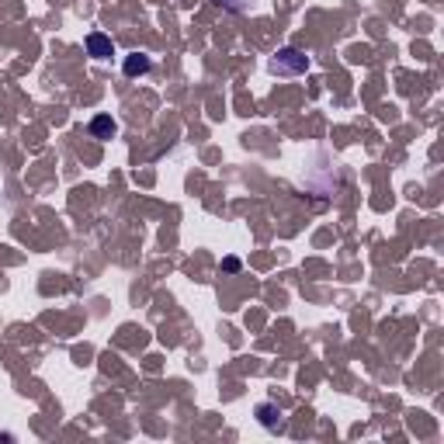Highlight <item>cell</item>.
<instances>
[{"instance_id":"obj_1","label":"cell","mask_w":444,"mask_h":444,"mask_svg":"<svg viewBox=\"0 0 444 444\" xmlns=\"http://www.w3.org/2000/svg\"><path fill=\"white\" fill-rule=\"evenodd\" d=\"M271 73H278V77H302L306 70H309V56L306 52H299V49H292V45H284L278 49L275 56H271Z\"/></svg>"},{"instance_id":"obj_2","label":"cell","mask_w":444,"mask_h":444,"mask_svg":"<svg viewBox=\"0 0 444 444\" xmlns=\"http://www.w3.org/2000/svg\"><path fill=\"white\" fill-rule=\"evenodd\" d=\"M87 52H90L94 59H112V56H115V45H112V39H108L104 32H90V35H87Z\"/></svg>"},{"instance_id":"obj_3","label":"cell","mask_w":444,"mask_h":444,"mask_svg":"<svg viewBox=\"0 0 444 444\" xmlns=\"http://www.w3.org/2000/svg\"><path fill=\"white\" fill-rule=\"evenodd\" d=\"M150 56H143V52H132V56H125V63H121V70H125V77H143V73H150Z\"/></svg>"},{"instance_id":"obj_4","label":"cell","mask_w":444,"mask_h":444,"mask_svg":"<svg viewBox=\"0 0 444 444\" xmlns=\"http://www.w3.org/2000/svg\"><path fill=\"white\" fill-rule=\"evenodd\" d=\"M115 132H119V125L108 119V115H97V119L90 121V136H94V139H112Z\"/></svg>"},{"instance_id":"obj_5","label":"cell","mask_w":444,"mask_h":444,"mask_svg":"<svg viewBox=\"0 0 444 444\" xmlns=\"http://www.w3.org/2000/svg\"><path fill=\"white\" fill-rule=\"evenodd\" d=\"M257 416H260V424H264L268 431H278V427H282V413H278V406L260 403L257 406Z\"/></svg>"}]
</instances>
